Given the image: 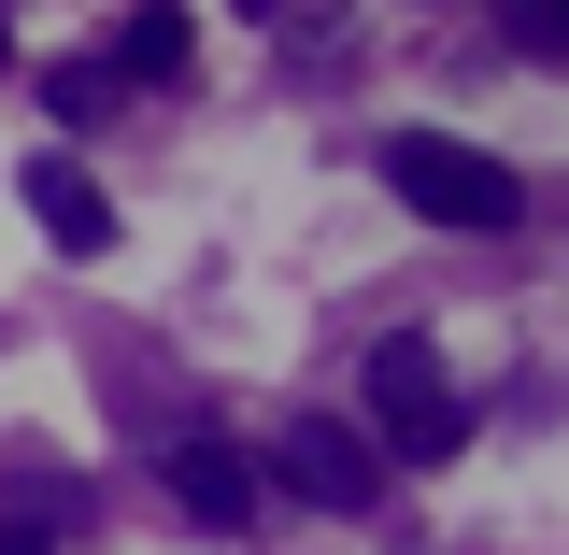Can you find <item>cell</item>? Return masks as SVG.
Wrapping results in <instances>:
<instances>
[{"label":"cell","mask_w":569,"mask_h":555,"mask_svg":"<svg viewBox=\"0 0 569 555\" xmlns=\"http://www.w3.org/2000/svg\"><path fill=\"white\" fill-rule=\"evenodd\" d=\"M171 513H186V527H213V542H242V527H257V470H242V442H171Z\"/></svg>","instance_id":"277c9868"},{"label":"cell","mask_w":569,"mask_h":555,"mask_svg":"<svg viewBox=\"0 0 569 555\" xmlns=\"http://www.w3.org/2000/svg\"><path fill=\"white\" fill-rule=\"evenodd\" d=\"M0 555H43V527H0Z\"/></svg>","instance_id":"9c48e42d"},{"label":"cell","mask_w":569,"mask_h":555,"mask_svg":"<svg viewBox=\"0 0 569 555\" xmlns=\"http://www.w3.org/2000/svg\"><path fill=\"white\" fill-rule=\"evenodd\" d=\"M14 186H29V228H43L58 257H100V242H114V200H100V186H86L71 157H29Z\"/></svg>","instance_id":"5b68a950"},{"label":"cell","mask_w":569,"mask_h":555,"mask_svg":"<svg viewBox=\"0 0 569 555\" xmlns=\"http://www.w3.org/2000/svg\"><path fill=\"white\" fill-rule=\"evenodd\" d=\"M370 456H470V414H456V385H441V356L427 343H370Z\"/></svg>","instance_id":"7a4b0ae2"},{"label":"cell","mask_w":569,"mask_h":555,"mask_svg":"<svg viewBox=\"0 0 569 555\" xmlns=\"http://www.w3.org/2000/svg\"><path fill=\"white\" fill-rule=\"evenodd\" d=\"M527 29H541V43H569V0H527Z\"/></svg>","instance_id":"ba28073f"},{"label":"cell","mask_w":569,"mask_h":555,"mask_svg":"<svg viewBox=\"0 0 569 555\" xmlns=\"http://www.w3.org/2000/svg\"><path fill=\"white\" fill-rule=\"evenodd\" d=\"M242 14H284V0H242Z\"/></svg>","instance_id":"8fae6325"},{"label":"cell","mask_w":569,"mask_h":555,"mask_svg":"<svg viewBox=\"0 0 569 555\" xmlns=\"http://www.w3.org/2000/svg\"><path fill=\"white\" fill-rule=\"evenodd\" d=\"M284 485L313 498V513H370V498H385V456H370L342 414H284Z\"/></svg>","instance_id":"3957f363"},{"label":"cell","mask_w":569,"mask_h":555,"mask_svg":"<svg viewBox=\"0 0 569 555\" xmlns=\"http://www.w3.org/2000/svg\"><path fill=\"white\" fill-rule=\"evenodd\" d=\"M114 71L186 86V71H200V14H186V0H129V14H114Z\"/></svg>","instance_id":"8992f818"},{"label":"cell","mask_w":569,"mask_h":555,"mask_svg":"<svg viewBox=\"0 0 569 555\" xmlns=\"http://www.w3.org/2000/svg\"><path fill=\"white\" fill-rule=\"evenodd\" d=\"M385 186H399L427 228H512V214H527V186L498 171L485 142H456V129H399L385 142Z\"/></svg>","instance_id":"6da1fadb"},{"label":"cell","mask_w":569,"mask_h":555,"mask_svg":"<svg viewBox=\"0 0 569 555\" xmlns=\"http://www.w3.org/2000/svg\"><path fill=\"white\" fill-rule=\"evenodd\" d=\"M43 115H58V129H100V115H114V58H58L43 71Z\"/></svg>","instance_id":"52a82bcc"},{"label":"cell","mask_w":569,"mask_h":555,"mask_svg":"<svg viewBox=\"0 0 569 555\" xmlns=\"http://www.w3.org/2000/svg\"><path fill=\"white\" fill-rule=\"evenodd\" d=\"M0 71H14V14H0Z\"/></svg>","instance_id":"30bf717a"}]
</instances>
